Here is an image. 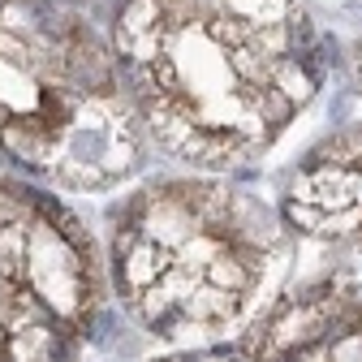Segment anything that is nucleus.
<instances>
[{
  "label": "nucleus",
  "instance_id": "nucleus-1",
  "mask_svg": "<svg viewBox=\"0 0 362 362\" xmlns=\"http://www.w3.org/2000/svg\"><path fill=\"white\" fill-rule=\"evenodd\" d=\"M100 298L78 220L0 181V362H69Z\"/></svg>",
  "mask_w": 362,
  "mask_h": 362
},
{
  "label": "nucleus",
  "instance_id": "nucleus-2",
  "mask_svg": "<svg viewBox=\"0 0 362 362\" xmlns=\"http://www.w3.org/2000/svg\"><path fill=\"white\" fill-rule=\"evenodd\" d=\"M203 281H207V285H216V289L242 293V289L255 281V259H250V255H242V250L220 246V250L203 263Z\"/></svg>",
  "mask_w": 362,
  "mask_h": 362
},
{
  "label": "nucleus",
  "instance_id": "nucleus-3",
  "mask_svg": "<svg viewBox=\"0 0 362 362\" xmlns=\"http://www.w3.org/2000/svg\"><path fill=\"white\" fill-rule=\"evenodd\" d=\"M328 362H362V332L341 337V341L328 349Z\"/></svg>",
  "mask_w": 362,
  "mask_h": 362
}]
</instances>
